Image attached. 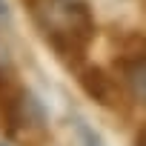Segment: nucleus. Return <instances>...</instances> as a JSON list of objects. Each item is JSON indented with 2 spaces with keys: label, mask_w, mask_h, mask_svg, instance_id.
<instances>
[{
  "label": "nucleus",
  "mask_w": 146,
  "mask_h": 146,
  "mask_svg": "<svg viewBox=\"0 0 146 146\" xmlns=\"http://www.w3.org/2000/svg\"><path fill=\"white\" fill-rule=\"evenodd\" d=\"M40 37L69 69L86 63L89 46L98 35L95 15L83 0H29L26 3Z\"/></svg>",
  "instance_id": "obj_1"
},
{
  "label": "nucleus",
  "mask_w": 146,
  "mask_h": 146,
  "mask_svg": "<svg viewBox=\"0 0 146 146\" xmlns=\"http://www.w3.org/2000/svg\"><path fill=\"white\" fill-rule=\"evenodd\" d=\"M78 72V86H80V92L89 98V100H95L98 106H103V109H109V112H126L129 109V100H126V92H123V86L109 75L106 69H100V66H80V69H75Z\"/></svg>",
  "instance_id": "obj_2"
},
{
  "label": "nucleus",
  "mask_w": 146,
  "mask_h": 146,
  "mask_svg": "<svg viewBox=\"0 0 146 146\" xmlns=\"http://www.w3.org/2000/svg\"><path fill=\"white\" fill-rule=\"evenodd\" d=\"M115 66L123 72V80L132 92V98L146 109V52L135 57H117Z\"/></svg>",
  "instance_id": "obj_3"
},
{
  "label": "nucleus",
  "mask_w": 146,
  "mask_h": 146,
  "mask_svg": "<svg viewBox=\"0 0 146 146\" xmlns=\"http://www.w3.org/2000/svg\"><path fill=\"white\" fill-rule=\"evenodd\" d=\"M75 132H78V140H80V146H106L103 143V137L86 123V120H78L75 123Z\"/></svg>",
  "instance_id": "obj_4"
},
{
  "label": "nucleus",
  "mask_w": 146,
  "mask_h": 146,
  "mask_svg": "<svg viewBox=\"0 0 146 146\" xmlns=\"http://www.w3.org/2000/svg\"><path fill=\"white\" fill-rule=\"evenodd\" d=\"M9 20H12V9L6 0H0V23H9Z\"/></svg>",
  "instance_id": "obj_5"
},
{
  "label": "nucleus",
  "mask_w": 146,
  "mask_h": 146,
  "mask_svg": "<svg viewBox=\"0 0 146 146\" xmlns=\"http://www.w3.org/2000/svg\"><path fill=\"white\" fill-rule=\"evenodd\" d=\"M0 78H9V57L0 52Z\"/></svg>",
  "instance_id": "obj_6"
},
{
  "label": "nucleus",
  "mask_w": 146,
  "mask_h": 146,
  "mask_svg": "<svg viewBox=\"0 0 146 146\" xmlns=\"http://www.w3.org/2000/svg\"><path fill=\"white\" fill-rule=\"evenodd\" d=\"M137 146H146V140H143V143H140V140H137Z\"/></svg>",
  "instance_id": "obj_7"
},
{
  "label": "nucleus",
  "mask_w": 146,
  "mask_h": 146,
  "mask_svg": "<svg viewBox=\"0 0 146 146\" xmlns=\"http://www.w3.org/2000/svg\"><path fill=\"white\" fill-rule=\"evenodd\" d=\"M0 146H9V143H3V140H0Z\"/></svg>",
  "instance_id": "obj_8"
},
{
  "label": "nucleus",
  "mask_w": 146,
  "mask_h": 146,
  "mask_svg": "<svg viewBox=\"0 0 146 146\" xmlns=\"http://www.w3.org/2000/svg\"><path fill=\"white\" fill-rule=\"evenodd\" d=\"M143 6H146V0H143Z\"/></svg>",
  "instance_id": "obj_9"
},
{
  "label": "nucleus",
  "mask_w": 146,
  "mask_h": 146,
  "mask_svg": "<svg viewBox=\"0 0 146 146\" xmlns=\"http://www.w3.org/2000/svg\"><path fill=\"white\" fill-rule=\"evenodd\" d=\"M0 123H3V120H0Z\"/></svg>",
  "instance_id": "obj_10"
}]
</instances>
